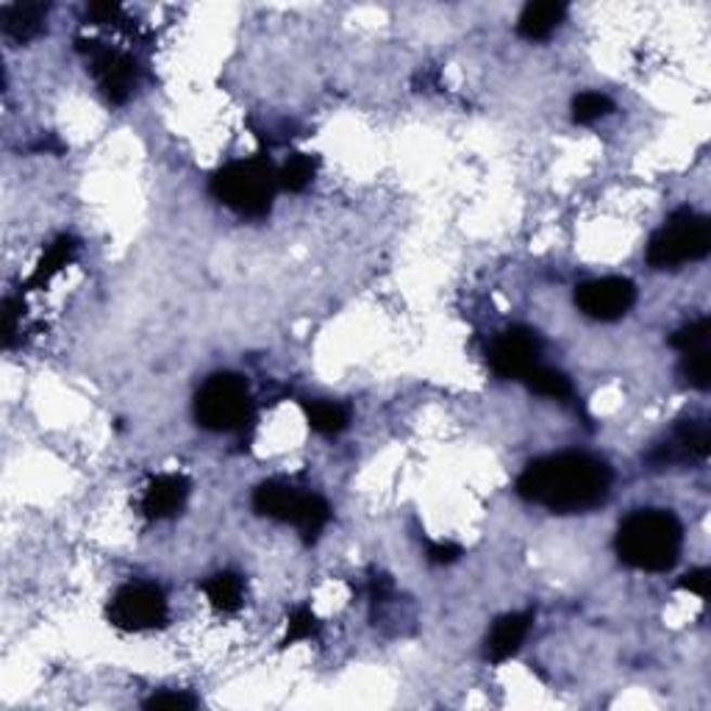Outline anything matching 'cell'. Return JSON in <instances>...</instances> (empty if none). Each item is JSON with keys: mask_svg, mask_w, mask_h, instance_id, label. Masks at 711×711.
<instances>
[{"mask_svg": "<svg viewBox=\"0 0 711 711\" xmlns=\"http://www.w3.org/2000/svg\"><path fill=\"white\" fill-rule=\"evenodd\" d=\"M209 190L222 206H229L240 217L261 220L273 209L279 170L267 156L231 161L211 176Z\"/></svg>", "mask_w": 711, "mask_h": 711, "instance_id": "obj_3", "label": "cell"}, {"mask_svg": "<svg viewBox=\"0 0 711 711\" xmlns=\"http://www.w3.org/2000/svg\"><path fill=\"white\" fill-rule=\"evenodd\" d=\"M611 470L590 453H556L531 462L517 478V495L553 515H584L604 506Z\"/></svg>", "mask_w": 711, "mask_h": 711, "instance_id": "obj_1", "label": "cell"}, {"mask_svg": "<svg viewBox=\"0 0 711 711\" xmlns=\"http://www.w3.org/2000/svg\"><path fill=\"white\" fill-rule=\"evenodd\" d=\"M170 620L165 592L156 584H128L112 597L108 604V622L120 631H153L165 629Z\"/></svg>", "mask_w": 711, "mask_h": 711, "instance_id": "obj_6", "label": "cell"}, {"mask_svg": "<svg viewBox=\"0 0 711 711\" xmlns=\"http://www.w3.org/2000/svg\"><path fill=\"white\" fill-rule=\"evenodd\" d=\"M709 339H711V323L709 318H700L695 320V323L675 331L673 337H670V345L684 355V353H693V350H709Z\"/></svg>", "mask_w": 711, "mask_h": 711, "instance_id": "obj_23", "label": "cell"}, {"mask_svg": "<svg viewBox=\"0 0 711 711\" xmlns=\"http://www.w3.org/2000/svg\"><path fill=\"white\" fill-rule=\"evenodd\" d=\"M565 14L567 7L565 3H556V0L528 3V7L522 9L520 20H517V34H520L522 39H528V42H542V39H547L561 26Z\"/></svg>", "mask_w": 711, "mask_h": 711, "instance_id": "obj_15", "label": "cell"}, {"mask_svg": "<svg viewBox=\"0 0 711 711\" xmlns=\"http://www.w3.org/2000/svg\"><path fill=\"white\" fill-rule=\"evenodd\" d=\"M572 120L578 126H592V122L604 120L615 112V101L604 92H581V95L572 98Z\"/></svg>", "mask_w": 711, "mask_h": 711, "instance_id": "obj_21", "label": "cell"}, {"mask_svg": "<svg viewBox=\"0 0 711 711\" xmlns=\"http://www.w3.org/2000/svg\"><path fill=\"white\" fill-rule=\"evenodd\" d=\"M197 700L186 693H156L145 700V709L151 711H184V709H195Z\"/></svg>", "mask_w": 711, "mask_h": 711, "instance_id": "obj_26", "label": "cell"}, {"mask_svg": "<svg viewBox=\"0 0 711 711\" xmlns=\"http://www.w3.org/2000/svg\"><path fill=\"white\" fill-rule=\"evenodd\" d=\"M531 622L533 611H512V615H503L501 620H495L487 639V659L495 661V664L512 659L528 636Z\"/></svg>", "mask_w": 711, "mask_h": 711, "instance_id": "obj_13", "label": "cell"}, {"mask_svg": "<svg viewBox=\"0 0 711 711\" xmlns=\"http://www.w3.org/2000/svg\"><path fill=\"white\" fill-rule=\"evenodd\" d=\"M309 492H300L293 483L286 481H264L256 487L254 492V508L256 515L267 517L275 522H298L303 503Z\"/></svg>", "mask_w": 711, "mask_h": 711, "instance_id": "obj_11", "label": "cell"}, {"mask_svg": "<svg viewBox=\"0 0 711 711\" xmlns=\"http://www.w3.org/2000/svg\"><path fill=\"white\" fill-rule=\"evenodd\" d=\"M684 545L678 517L664 508H639L620 522L615 551L622 565L642 572L673 570Z\"/></svg>", "mask_w": 711, "mask_h": 711, "instance_id": "obj_2", "label": "cell"}, {"mask_svg": "<svg viewBox=\"0 0 711 711\" xmlns=\"http://www.w3.org/2000/svg\"><path fill=\"white\" fill-rule=\"evenodd\" d=\"M44 20H48V7L44 3H9V7L0 9L3 37L20 44L37 39L44 28Z\"/></svg>", "mask_w": 711, "mask_h": 711, "instance_id": "obj_14", "label": "cell"}, {"mask_svg": "<svg viewBox=\"0 0 711 711\" xmlns=\"http://www.w3.org/2000/svg\"><path fill=\"white\" fill-rule=\"evenodd\" d=\"M636 300V286L620 275H606V279H592L576 289V306L584 311L586 318L600 320V323H615L625 318Z\"/></svg>", "mask_w": 711, "mask_h": 711, "instance_id": "obj_8", "label": "cell"}, {"mask_svg": "<svg viewBox=\"0 0 711 711\" xmlns=\"http://www.w3.org/2000/svg\"><path fill=\"white\" fill-rule=\"evenodd\" d=\"M87 14L103 26V23H112V20L120 14V7H117V3H92V7L87 9Z\"/></svg>", "mask_w": 711, "mask_h": 711, "instance_id": "obj_30", "label": "cell"}, {"mask_svg": "<svg viewBox=\"0 0 711 711\" xmlns=\"http://www.w3.org/2000/svg\"><path fill=\"white\" fill-rule=\"evenodd\" d=\"M306 417H309V426L314 428L323 437H337L348 428V409L339 406V403H328V400H314L306 406Z\"/></svg>", "mask_w": 711, "mask_h": 711, "instance_id": "obj_19", "label": "cell"}, {"mask_svg": "<svg viewBox=\"0 0 711 711\" xmlns=\"http://www.w3.org/2000/svg\"><path fill=\"white\" fill-rule=\"evenodd\" d=\"M522 382H526V387L531 389L533 395H542V398H553V400H570L572 398V384H570V378L561 373V370L542 367V364H537V367H533L531 373L522 378Z\"/></svg>", "mask_w": 711, "mask_h": 711, "instance_id": "obj_18", "label": "cell"}, {"mask_svg": "<svg viewBox=\"0 0 711 711\" xmlns=\"http://www.w3.org/2000/svg\"><path fill=\"white\" fill-rule=\"evenodd\" d=\"M190 478L178 476V473H167V476H156L147 483L145 495H142V512L147 520H167L176 517L184 508L186 497H190Z\"/></svg>", "mask_w": 711, "mask_h": 711, "instance_id": "obj_12", "label": "cell"}, {"mask_svg": "<svg viewBox=\"0 0 711 711\" xmlns=\"http://www.w3.org/2000/svg\"><path fill=\"white\" fill-rule=\"evenodd\" d=\"M711 451V434L709 423L703 419H686L681 426L670 431L664 442H659L650 451L648 462L654 467H670V464H689V462H706Z\"/></svg>", "mask_w": 711, "mask_h": 711, "instance_id": "obj_10", "label": "cell"}, {"mask_svg": "<svg viewBox=\"0 0 711 711\" xmlns=\"http://www.w3.org/2000/svg\"><path fill=\"white\" fill-rule=\"evenodd\" d=\"M254 400L248 382L236 373L211 375L195 395V419L206 431H236L250 419Z\"/></svg>", "mask_w": 711, "mask_h": 711, "instance_id": "obj_5", "label": "cell"}, {"mask_svg": "<svg viewBox=\"0 0 711 711\" xmlns=\"http://www.w3.org/2000/svg\"><path fill=\"white\" fill-rule=\"evenodd\" d=\"M318 631H320L318 615H314L309 606H298V609L289 615V625H286V634H284V639H281V645L289 648V645H295V642H303V639H311V636H318Z\"/></svg>", "mask_w": 711, "mask_h": 711, "instance_id": "obj_24", "label": "cell"}, {"mask_svg": "<svg viewBox=\"0 0 711 711\" xmlns=\"http://www.w3.org/2000/svg\"><path fill=\"white\" fill-rule=\"evenodd\" d=\"M17 318H20V303L14 298H7V303H3V348H12L14 345Z\"/></svg>", "mask_w": 711, "mask_h": 711, "instance_id": "obj_29", "label": "cell"}, {"mask_svg": "<svg viewBox=\"0 0 711 711\" xmlns=\"http://www.w3.org/2000/svg\"><path fill=\"white\" fill-rule=\"evenodd\" d=\"M711 355L709 350H693V353L681 355V375H684L689 387L695 389H709L711 384Z\"/></svg>", "mask_w": 711, "mask_h": 711, "instance_id": "obj_25", "label": "cell"}, {"mask_svg": "<svg viewBox=\"0 0 711 711\" xmlns=\"http://www.w3.org/2000/svg\"><path fill=\"white\" fill-rule=\"evenodd\" d=\"M711 250L709 217L693 209H678L650 236L648 264L656 270H675L689 261L706 259Z\"/></svg>", "mask_w": 711, "mask_h": 711, "instance_id": "obj_4", "label": "cell"}, {"mask_svg": "<svg viewBox=\"0 0 711 711\" xmlns=\"http://www.w3.org/2000/svg\"><path fill=\"white\" fill-rule=\"evenodd\" d=\"M709 584H711V572L706 570V567H700V570H693V572H686V576L678 581L681 590L693 592V595L703 597V600L709 597Z\"/></svg>", "mask_w": 711, "mask_h": 711, "instance_id": "obj_28", "label": "cell"}, {"mask_svg": "<svg viewBox=\"0 0 711 711\" xmlns=\"http://www.w3.org/2000/svg\"><path fill=\"white\" fill-rule=\"evenodd\" d=\"M78 51L89 56V70L95 76L98 87H101L103 98L115 106L131 98L133 87H137V62L128 53L115 51L108 44L92 42V39H78Z\"/></svg>", "mask_w": 711, "mask_h": 711, "instance_id": "obj_7", "label": "cell"}, {"mask_svg": "<svg viewBox=\"0 0 711 711\" xmlns=\"http://www.w3.org/2000/svg\"><path fill=\"white\" fill-rule=\"evenodd\" d=\"M462 559V547L456 542H428V561L431 565H453Z\"/></svg>", "mask_w": 711, "mask_h": 711, "instance_id": "obj_27", "label": "cell"}, {"mask_svg": "<svg viewBox=\"0 0 711 711\" xmlns=\"http://www.w3.org/2000/svg\"><path fill=\"white\" fill-rule=\"evenodd\" d=\"M76 250L78 242L73 240V236L64 234L59 236V240H53L51 245H48V250L42 254V259L37 261V267H34L31 279L26 281V289H44V286L51 284L53 275H59L64 267L70 264Z\"/></svg>", "mask_w": 711, "mask_h": 711, "instance_id": "obj_16", "label": "cell"}, {"mask_svg": "<svg viewBox=\"0 0 711 711\" xmlns=\"http://www.w3.org/2000/svg\"><path fill=\"white\" fill-rule=\"evenodd\" d=\"M331 520V508L328 503L323 501L320 495H309L303 503V512H300L298 522H295V528L300 531V537H303L306 542H314L323 533V528L328 526Z\"/></svg>", "mask_w": 711, "mask_h": 711, "instance_id": "obj_22", "label": "cell"}, {"mask_svg": "<svg viewBox=\"0 0 711 711\" xmlns=\"http://www.w3.org/2000/svg\"><path fill=\"white\" fill-rule=\"evenodd\" d=\"M540 353L542 342L537 337V331L515 325V328L503 331L501 337L492 342V348H489V367L495 370V375H501V378L522 382L540 364Z\"/></svg>", "mask_w": 711, "mask_h": 711, "instance_id": "obj_9", "label": "cell"}, {"mask_svg": "<svg viewBox=\"0 0 711 711\" xmlns=\"http://www.w3.org/2000/svg\"><path fill=\"white\" fill-rule=\"evenodd\" d=\"M314 172H318V161L306 156V153H295L279 170V190L303 192L314 181Z\"/></svg>", "mask_w": 711, "mask_h": 711, "instance_id": "obj_20", "label": "cell"}, {"mask_svg": "<svg viewBox=\"0 0 711 711\" xmlns=\"http://www.w3.org/2000/svg\"><path fill=\"white\" fill-rule=\"evenodd\" d=\"M204 590L217 611H236L242 606V595H245L242 578L236 572H217L215 578L206 581Z\"/></svg>", "mask_w": 711, "mask_h": 711, "instance_id": "obj_17", "label": "cell"}]
</instances>
